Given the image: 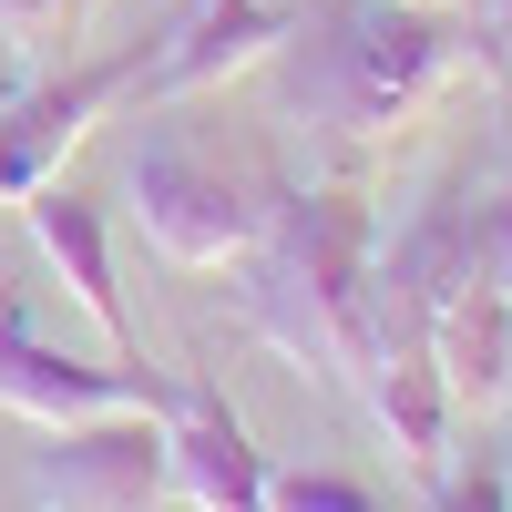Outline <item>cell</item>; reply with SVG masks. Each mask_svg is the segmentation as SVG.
Returning a JSON list of instances; mask_svg holds the SVG:
<instances>
[{
	"mask_svg": "<svg viewBox=\"0 0 512 512\" xmlns=\"http://www.w3.org/2000/svg\"><path fill=\"white\" fill-rule=\"evenodd\" d=\"M502 472H512V441H502Z\"/></svg>",
	"mask_w": 512,
	"mask_h": 512,
	"instance_id": "obj_17",
	"label": "cell"
},
{
	"mask_svg": "<svg viewBox=\"0 0 512 512\" xmlns=\"http://www.w3.org/2000/svg\"><path fill=\"white\" fill-rule=\"evenodd\" d=\"M21 226H31V246H41V267L62 277V297H72V308L103 328V349L144 369V328H134V308H123V277H113V226H103V205H93V195H72V185L52 175V185H31V195H21Z\"/></svg>",
	"mask_w": 512,
	"mask_h": 512,
	"instance_id": "obj_8",
	"label": "cell"
},
{
	"mask_svg": "<svg viewBox=\"0 0 512 512\" xmlns=\"http://www.w3.org/2000/svg\"><path fill=\"white\" fill-rule=\"evenodd\" d=\"M164 451H175V502L185 512H267V451L236 420L216 379H185L164 410Z\"/></svg>",
	"mask_w": 512,
	"mask_h": 512,
	"instance_id": "obj_9",
	"label": "cell"
},
{
	"mask_svg": "<svg viewBox=\"0 0 512 512\" xmlns=\"http://www.w3.org/2000/svg\"><path fill=\"white\" fill-rule=\"evenodd\" d=\"M472 52L512 82V0H472Z\"/></svg>",
	"mask_w": 512,
	"mask_h": 512,
	"instance_id": "obj_14",
	"label": "cell"
},
{
	"mask_svg": "<svg viewBox=\"0 0 512 512\" xmlns=\"http://www.w3.org/2000/svg\"><path fill=\"white\" fill-rule=\"evenodd\" d=\"M185 379L175 369H134V359H72L52 349L31 318H21V297H0V410L31 420V431H62V420H103V410H175Z\"/></svg>",
	"mask_w": 512,
	"mask_h": 512,
	"instance_id": "obj_5",
	"label": "cell"
},
{
	"mask_svg": "<svg viewBox=\"0 0 512 512\" xmlns=\"http://www.w3.org/2000/svg\"><path fill=\"white\" fill-rule=\"evenodd\" d=\"M144 82V52H113V62H72V72H31L21 93H0V205H21L31 185L62 175V154L113 113V93Z\"/></svg>",
	"mask_w": 512,
	"mask_h": 512,
	"instance_id": "obj_6",
	"label": "cell"
},
{
	"mask_svg": "<svg viewBox=\"0 0 512 512\" xmlns=\"http://www.w3.org/2000/svg\"><path fill=\"white\" fill-rule=\"evenodd\" d=\"M472 31L431 0H328V11H297V31L277 41V93L287 113L328 144H379L420 123L461 72H472Z\"/></svg>",
	"mask_w": 512,
	"mask_h": 512,
	"instance_id": "obj_1",
	"label": "cell"
},
{
	"mask_svg": "<svg viewBox=\"0 0 512 512\" xmlns=\"http://www.w3.org/2000/svg\"><path fill=\"white\" fill-rule=\"evenodd\" d=\"M379 205L359 185H277V216L246 256V328L318 379L369 369L379 328Z\"/></svg>",
	"mask_w": 512,
	"mask_h": 512,
	"instance_id": "obj_2",
	"label": "cell"
},
{
	"mask_svg": "<svg viewBox=\"0 0 512 512\" xmlns=\"http://www.w3.org/2000/svg\"><path fill=\"white\" fill-rule=\"evenodd\" d=\"M123 195H134V226L164 267H246L277 216V185L246 154L195 144L175 123V103H154L144 134L123 144Z\"/></svg>",
	"mask_w": 512,
	"mask_h": 512,
	"instance_id": "obj_3",
	"label": "cell"
},
{
	"mask_svg": "<svg viewBox=\"0 0 512 512\" xmlns=\"http://www.w3.org/2000/svg\"><path fill=\"white\" fill-rule=\"evenodd\" d=\"M62 11H72V0H0V41H21V52H31V41L62 31Z\"/></svg>",
	"mask_w": 512,
	"mask_h": 512,
	"instance_id": "obj_15",
	"label": "cell"
},
{
	"mask_svg": "<svg viewBox=\"0 0 512 512\" xmlns=\"http://www.w3.org/2000/svg\"><path fill=\"white\" fill-rule=\"evenodd\" d=\"M267 512H390L349 472H267Z\"/></svg>",
	"mask_w": 512,
	"mask_h": 512,
	"instance_id": "obj_12",
	"label": "cell"
},
{
	"mask_svg": "<svg viewBox=\"0 0 512 512\" xmlns=\"http://www.w3.org/2000/svg\"><path fill=\"white\" fill-rule=\"evenodd\" d=\"M441 512H512V472H502V461L451 472V482H441Z\"/></svg>",
	"mask_w": 512,
	"mask_h": 512,
	"instance_id": "obj_13",
	"label": "cell"
},
{
	"mask_svg": "<svg viewBox=\"0 0 512 512\" xmlns=\"http://www.w3.org/2000/svg\"><path fill=\"white\" fill-rule=\"evenodd\" d=\"M31 482H41V512H164L175 502L164 410H103V420L41 431Z\"/></svg>",
	"mask_w": 512,
	"mask_h": 512,
	"instance_id": "obj_4",
	"label": "cell"
},
{
	"mask_svg": "<svg viewBox=\"0 0 512 512\" xmlns=\"http://www.w3.org/2000/svg\"><path fill=\"white\" fill-rule=\"evenodd\" d=\"M482 256H492V277H502V297H512V185L482 205Z\"/></svg>",
	"mask_w": 512,
	"mask_h": 512,
	"instance_id": "obj_16",
	"label": "cell"
},
{
	"mask_svg": "<svg viewBox=\"0 0 512 512\" xmlns=\"http://www.w3.org/2000/svg\"><path fill=\"white\" fill-rule=\"evenodd\" d=\"M359 379H369V410H379V431H390V451L410 472H441V451L461 431V400H451V379L431 359V338H390Z\"/></svg>",
	"mask_w": 512,
	"mask_h": 512,
	"instance_id": "obj_11",
	"label": "cell"
},
{
	"mask_svg": "<svg viewBox=\"0 0 512 512\" xmlns=\"http://www.w3.org/2000/svg\"><path fill=\"white\" fill-rule=\"evenodd\" d=\"M287 31H297L287 0H195V11L144 52V82H134V93H144V103L216 93V82H236V72H267Z\"/></svg>",
	"mask_w": 512,
	"mask_h": 512,
	"instance_id": "obj_7",
	"label": "cell"
},
{
	"mask_svg": "<svg viewBox=\"0 0 512 512\" xmlns=\"http://www.w3.org/2000/svg\"><path fill=\"white\" fill-rule=\"evenodd\" d=\"M431 359H441V379H451L461 420L512 400V297H502L492 256H482V216H472V256H461V277L431 297Z\"/></svg>",
	"mask_w": 512,
	"mask_h": 512,
	"instance_id": "obj_10",
	"label": "cell"
}]
</instances>
